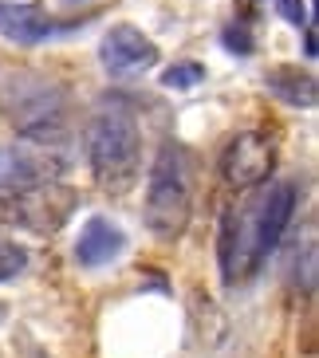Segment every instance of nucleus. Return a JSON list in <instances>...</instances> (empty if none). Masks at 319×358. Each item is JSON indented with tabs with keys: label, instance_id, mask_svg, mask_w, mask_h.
I'll use <instances>...</instances> for the list:
<instances>
[{
	"label": "nucleus",
	"instance_id": "9b49d317",
	"mask_svg": "<svg viewBox=\"0 0 319 358\" xmlns=\"http://www.w3.org/2000/svg\"><path fill=\"white\" fill-rule=\"evenodd\" d=\"M24 268H28V252L20 244H0V284L12 280V275H20Z\"/></svg>",
	"mask_w": 319,
	"mask_h": 358
},
{
	"label": "nucleus",
	"instance_id": "4468645a",
	"mask_svg": "<svg viewBox=\"0 0 319 358\" xmlns=\"http://www.w3.org/2000/svg\"><path fill=\"white\" fill-rule=\"evenodd\" d=\"M304 55L316 59V36H311V24H304Z\"/></svg>",
	"mask_w": 319,
	"mask_h": 358
},
{
	"label": "nucleus",
	"instance_id": "f8f14e48",
	"mask_svg": "<svg viewBox=\"0 0 319 358\" xmlns=\"http://www.w3.org/2000/svg\"><path fill=\"white\" fill-rule=\"evenodd\" d=\"M221 43H225V52H233V55H253V48H256V40L248 36L245 24H229L221 32Z\"/></svg>",
	"mask_w": 319,
	"mask_h": 358
},
{
	"label": "nucleus",
	"instance_id": "f03ea898",
	"mask_svg": "<svg viewBox=\"0 0 319 358\" xmlns=\"http://www.w3.org/2000/svg\"><path fill=\"white\" fill-rule=\"evenodd\" d=\"M87 162L99 185L127 189L142 166V134L127 106H103L87 127Z\"/></svg>",
	"mask_w": 319,
	"mask_h": 358
},
{
	"label": "nucleus",
	"instance_id": "39448f33",
	"mask_svg": "<svg viewBox=\"0 0 319 358\" xmlns=\"http://www.w3.org/2000/svg\"><path fill=\"white\" fill-rule=\"evenodd\" d=\"M99 59H103L106 75L130 79V75H142L158 64V43L146 32H139L134 24H115L99 43Z\"/></svg>",
	"mask_w": 319,
	"mask_h": 358
},
{
	"label": "nucleus",
	"instance_id": "6e6552de",
	"mask_svg": "<svg viewBox=\"0 0 319 358\" xmlns=\"http://www.w3.org/2000/svg\"><path fill=\"white\" fill-rule=\"evenodd\" d=\"M122 252H127V232L118 229L115 221L91 217L79 229V241H75V264L79 268H103V264L118 260Z\"/></svg>",
	"mask_w": 319,
	"mask_h": 358
},
{
	"label": "nucleus",
	"instance_id": "0eeeda50",
	"mask_svg": "<svg viewBox=\"0 0 319 358\" xmlns=\"http://www.w3.org/2000/svg\"><path fill=\"white\" fill-rule=\"evenodd\" d=\"M64 24H55L40 4H24V0H0V36L12 43H24V48H32V43H43L52 40Z\"/></svg>",
	"mask_w": 319,
	"mask_h": 358
},
{
	"label": "nucleus",
	"instance_id": "423d86ee",
	"mask_svg": "<svg viewBox=\"0 0 319 358\" xmlns=\"http://www.w3.org/2000/svg\"><path fill=\"white\" fill-rule=\"evenodd\" d=\"M64 173V166L28 150H0V197H20L40 185H52Z\"/></svg>",
	"mask_w": 319,
	"mask_h": 358
},
{
	"label": "nucleus",
	"instance_id": "ddd939ff",
	"mask_svg": "<svg viewBox=\"0 0 319 358\" xmlns=\"http://www.w3.org/2000/svg\"><path fill=\"white\" fill-rule=\"evenodd\" d=\"M276 12L292 24V28H304V24H308V4H304V0H276Z\"/></svg>",
	"mask_w": 319,
	"mask_h": 358
},
{
	"label": "nucleus",
	"instance_id": "20e7f679",
	"mask_svg": "<svg viewBox=\"0 0 319 358\" xmlns=\"http://www.w3.org/2000/svg\"><path fill=\"white\" fill-rule=\"evenodd\" d=\"M276 169V146L264 130H241L221 150V178L233 189H256Z\"/></svg>",
	"mask_w": 319,
	"mask_h": 358
},
{
	"label": "nucleus",
	"instance_id": "7ed1b4c3",
	"mask_svg": "<svg viewBox=\"0 0 319 358\" xmlns=\"http://www.w3.org/2000/svg\"><path fill=\"white\" fill-rule=\"evenodd\" d=\"M193 213V185L185 154L173 142H162L146 178V229L158 241H178L190 229Z\"/></svg>",
	"mask_w": 319,
	"mask_h": 358
},
{
	"label": "nucleus",
	"instance_id": "f257e3e1",
	"mask_svg": "<svg viewBox=\"0 0 319 358\" xmlns=\"http://www.w3.org/2000/svg\"><path fill=\"white\" fill-rule=\"evenodd\" d=\"M296 205H299L296 185L292 181H280L248 213L225 217V224H221V275H225V284H241V280H248L260 268V260L276 248L280 236L288 232V224L296 217Z\"/></svg>",
	"mask_w": 319,
	"mask_h": 358
},
{
	"label": "nucleus",
	"instance_id": "1a4fd4ad",
	"mask_svg": "<svg viewBox=\"0 0 319 358\" xmlns=\"http://www.w3.org/2000/svg\"><path fill=\"white\" fill-rule=\"evenodd\" d=\"M268 91L284 103L308 110V106H316V75L299 71V67H280V71L268 75Z\"/></svg>",
	"mask_w": 319,
	"mask_h": 358
},
{
	"label": "nucleus",
	"instance_id": "2eb2a0df",
	"mask_svg": "<svg viewBox=\"0 0 319 358\" xmlns=\"http://www.w3.org/2000/svg\"><path fill=\"white\" fill-rule=\"evenodd\" d=\"M64 4H83V0H64Z\"/></svg>",
	"mask_w": 319,
	"mask_h": 358
},
{
	"label": "nucleus",
	"instance_id": "9d476101",
	"mask_svg": "<svg viewBox=\"0 0 319 358\" xmlns=\"http://www.w3.org/2000/svg\"><path fill=\"white\" fill-rule=\"evenodd\" d=\"M201 79H205V67L193 64V59H181V64L162 71V87H170V91H190V87H197Z\"/></svg>",
	"mask_w": 319,
	"mask_h": 358
}]
</instances>
